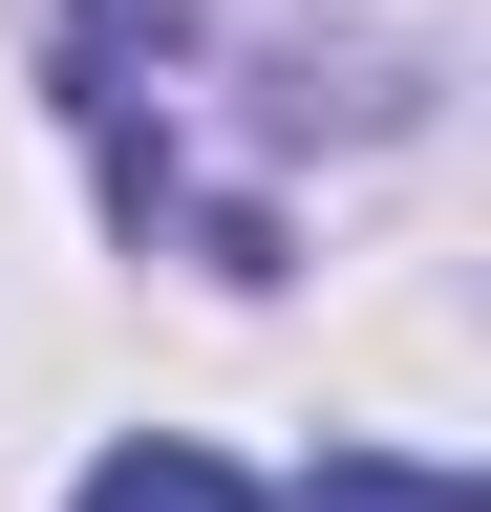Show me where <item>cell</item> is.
Returning a JSON list of instances; mask_svg holds the SVG:
<instances>
[{"label": "cell", "instance_id": "6da1fadb", "mask_svg": "<svg viewBox=\"0 0 491 512\" xmlns=\"http://www.w3.org/2000/svg\"><path fill=\"white\" fill-rule=\"evenodd\" d=\"M150 64H193V0H65V107L86 128H129Z\"/></svg>", "mask_w": 491, "mask_h": 512}, {"label": "cell", "instance_id": "7a4b0ae2", "mask_svg": "<svg viewBox=\"0 0 491 512\" xmlns=\"http://www.w3.org/2000/svg\"><path fill=\"white\" fill-rule=\"evenodd\" d=\"M65 512H257V491H235L214 448H171V427H150V448H107V470H86Z\"/></svg>", "mask_w": 491, "mask_h": 512}, {"label": "cell", "instance_id": "3957f363", "mask_svg": "<svg viewBox=\"0 0 491 512\" xmlns=\"http://www.w3.org/2000/svg\"><path fill=\"white\" fill-rule=\"evenodd\" d=\"M278 512H470V470H406V448H321V491Z\"/></svg>", "mask_w": 491, "mask_h": 512}]
</instances>
